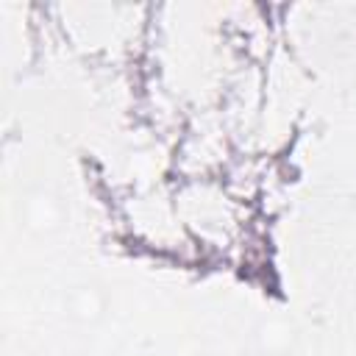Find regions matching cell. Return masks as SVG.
I'll use <instances>...</instances> for the list:
<instances>
[{
	"mask_svg": "<svg viewBox=\"0 0 356 356\" xmlns=\"http://www.w3.org/2000/svg\"><path fill=\"white\" fill-rule=\"evenodd\" d=\"M28 356H44V353H28Z\"/></svg>",
	"mask_w": 356,
	"mask_h": 356,
	"instance_id": "obj_4",
	"label": "cell"
},
{
	"mask_svg": "<svg viewBox=\"0 0 356 356\" xmlns=\"http://www.w3.org/2000/svg\"><path fill=\"white\" fill-rule=\"evenodd\" d=\"M295 345V325L284 317H267L256 328V348L264 356H284Z\"/></svg>",
	"mask_w": 356,
	"mask_h": 356,
	"instance_id": "obj_3",
	"label": "cell"
},
{
	"mask_svg": "<svg viewBox=\"0 0 356 356\" xmlns=\"http://www.w3.org/2000/svg\"><path fill=\"white\" fill-rule=\"evenodd\" d=\"M64 312L78 325H97L108 312V292L97 281H78L64 292Z\"/></svg>",
	"mask_w": 356,
	"mask_h": 356,
	"instance_id": "obj_2",
	"label": "cell"
},
{
	"mask_svg": "<svg viewBox=\"0 0 356 356\" xmlns=\"http://www.w3.org/2000/svg\"><path fill=\"white\" fill-rule=\"evenodd\" d=\"M19 217H22V225L33 234H53L61 228L64 217H67V209L61 203V197L50 189H31L22 203H19Z\"/></svg>",
	"mask_w": 356,
	"mask_h": 356,
	"instance_id": "obj_1",
	"label": "cell"
}]
</instances>
